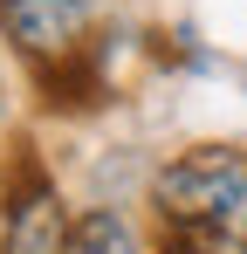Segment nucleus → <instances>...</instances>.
Wrapping results in <instances>:
<instances>
[{
  "label": "nucleus",
  "instance_id": "obj_1",
  "mask_svg": "<svg viewBox=\"0 0 247 254\" xmlns=\"http://www.w3.org/2000/svg\"><path fill=\"white\" fill-rule=\"evenodd\" d=\"M151 199H158L165 227H179V234H206V241L234 234V241H247V151H234V144L179 151L172 165H158Z\"/></svg>",
  "mask_w": 247,
  "mask_h": 254
},
{
  "label": "nucleus",
  "instance_id": "obj_2",
  "mask_svg": "<svg viewBox=\"0 0 247 254\" xmlns=\"http://www.w3.org/2000/svg\"><path fill=\"white\" fill-rule=\"evenodd\" d=\"M89 28H96L89 0H0V42H14L35 69H55L76 48H89Z\"/></svg>",
  "mask_w": 247,
  "mask_h": 254
},
{
  "label": "nucleus",
  "instance_id": "obj_3",
  "mask_svg": "<svg viewBox=\"0 0 247 254\" xmlns=\"http://www.w3.org/2000/svg\"><path fill=\"white\" fill-rule=\"evenodd\" d=\"M69 248V213L62 192L48 186L41 165H14L7 179V206H0V254H62Z\"/></svg>",
  "mask_w": 247,
  "mask_h": 254
},
{
  "label": "nucleus",
  "instance_id": "obj_4",
  "mask_svg": "<svg viewBox=\"0 0 247 254\" xmlns=\"http://www.w3.org/2000/svg\"><path fill=\"white\" fill-rule=\"evenodd\" d=\"M62 254H144V241H137V227H130L124 213L89 206L82 220H69V248Z\"/></svg>",
  "mask_w": 247,
  "mask_h": 254
},
{
  "label": "nucleus",
  "instance_id": "obj_5",
  "mask_svg": "<svg viewBox=\"0 0 247 254\" xmlns=\"http://www.w3.org/2000/svg\"><path fill=\"white\" fill-rule=\"evenodd\" d=\"M234 254H247V241H241V248H234Z\"/></svg>",
  "mask_w": 247,
  "mask_h": 254
}]
</instances>
